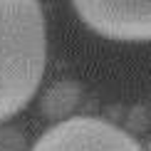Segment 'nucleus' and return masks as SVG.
<instances>
[{
  "instance_id": "1",
  "label": "nucleus",
  "mask_w": 151,
  "mask_h": 151,
  "mask_svg": "<svg viewBox=\"0 0 151 151\" xmlns=\"http://www.w3.org/2000/svg\"><path fill=\"white\" fill-rule=\"evenodd\" d=\"M47 62V25L40 3H0V124L35 97Z\"/></svg>"
},
{
  "instance_id": "2",
  "label": "nucleus",
  "mask_w": 151,
  "mask_h": 151,
  "mask_svg": "<svg viewBox=\"0 0 151 151\" xmlns=\"http://www.w3.org/2000/svg\"><path fill=\"white\" fill-rule=\"evenodd\" d=\"M30 151H141V144L111 119L77 114L52 124Z\"/></svg>"
},
{
  "instance_id": "3",
  "label": "nucleus",
  "mask_w": 151,
  "mask_h": 151,
  "mask_svg": "<svg viewBox=\"0 0 151 151\" xmlns=\"http://www.w3.org/2000/svg\"><path fill=\"white\" fill-rule=\"evenodd\" d=\"M94 32L119 42H151V3H89L72 5Z\"/></svg>"
},
{
  "instance_id": "4",
  "label": "nucleus",
  "mask_w": 151,
  "mask_h": 151,
  "mask_svg": "<svg viewBox=\"0 0 151 151\" xmlns=\"http://www.w3.org/2000/svg\"><path fill=\"white\" fill-rule=\"evenodd\" d=\"M82 102V84L77 79H57L55 84H50L40 97V111L42 116L50 122L60 124L65 119L74 116V109Z\"/></svg>"
},
{
  "instance_id": "5",
  "label": "nucleus",
  "mask_w": 151,
  "mask_h": 151,
  "mask_svg": "<svg viewBox=\"0 0 151 151\" xmlns=\"http://www.w3.org/2000/svg\"><path fill=\"white\" fill-rule=\"evenodd\" d=\"M124 124L127 127H122L127 134H146L149 127H151V111L146 104H134L127 109V116H124Z\"/></svg>"
},
{
  "instance_id": "6",
  "label": "nucleus",
  "mask_w": 151,
  "mask_h": 151,
  "mask_svg": "<svg viewBox=\"0 0 151 151\" xmlns=\"http://www.w3.org/2000/svg\"><path fill=\"white\" fill-rule=\"evenodd\" d=\"M0 151H27V136L15 124H0Z\"/></svg>"
},
{
  "instance_id": "7",
  "label": "nucleus",
  "mask_w": 151,
  "mask_h": 151,
  "mask_svg": "<svg viewBox=\"0 0 151 151\" xmlns=\"http://www.w3.org/2000/svg\"><path fill=\"white\" fill-rule=\"evenodd\" d=\"M141 151H151V134H149V139L141 144Z\"/></svg>"
},
{
  "instance_id": "8",
  "label": "nucleus",
  "mask_w": 151,
  "mask_h": 151,
  "mask_svg": "<svg viewBox=\"0 0 151 151\" xmlns=\"http://www.w3.org/2000/svg\"><path fill=\"white\" fill-rule=\"evenodd\" d=\"M149 111H151V106H149Z\"/></svg>"
}]
</instances>
